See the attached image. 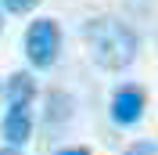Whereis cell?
Here are the masks:
<instances>
[{"instance_id": "10", "label": "cell", "mask_w": 158, "mask_h": 155, "mask_svg": "<svg viewBox=\"0 0 158 155\" xmlns=\"http://www.w3.org/2000/svg\"><path fill=\"white\" fill-rule=\"evenodd\" d=\"M0 155H22L18 148H0Z\"/></svg>"}, {"instance_id": "2", "label": "cell", "mask_w": 158, "mask_h": 155, "mask_svg": "<svg viewBox=\"0 0 158 155\" xmlns=\"http://www.w3.org/2000/svg\"><path fill=\"white\" fill-rule=\"evenodd\" d=\"M61 51V29L54 18H36L25 33V54L36 69H50Z\"/></svg>"}, {"instance_id": "9", "label": "cell", "mask_w": 158, "mask_h": 155, "mask_svg": "<svg viewBox=\"0 0 158 155\" xmlns=\"http://www.w3.org/2000/svg\"><path fill=\"white\" fill-rule=\"evenodd\" d=\"M58 155H90V148H61Z\"/></svg>"}, {"instance_id": "8", "label": "cell", "mask_w": 158, "mask_h": 155, "mask_svg": "<svg viewBox=\"0 0 158 155\" xmlns=\"http://www.w3.org/2000/svg\"><path fill=\"white\" fill-rule=\"evenodd\" d=\"M122 155H158V152H155L151 144H133V148H126Z\"/></svg>"}, {"instance_id": "4", "label": "cell", "mask_w": 158, "mask_h": 155, "mask_svg": "<svg viewBox=\"0 0 158 155\" xmlns=\"http://www.w3.org/2000/svg\"><path fill=\"white\" fill-rule=\"evenodd\" d=\"M0 134H4V141H7V148L25 144V141L32 137V116H29V108H7V116H4V123H0Z\"/></svg>"}, {"instance_id": "3", "label": "cell", "mask_w": 158, "mask_h": 155, "mask_svg": "<svg viewBox=\"0 0 158 155\" xmlns=\"http://www.w3.org/2000/svg\"><path fill=\"white\" fill-rule=\"evenodd\" d=\"M140 116H144V90L140 87L115 90V97H111V119L118 126H133Z\"/></svg>"}, {"instance_id": "6", "label": "cell", "mask_w": 158, "mask_h": 155, "mask_svg": "<svg viewBox=\"0 0 158 155\" xmlns=\"http://www.w3.org/2000/svg\"><path fill=\"white\" fill-rule=\"evenodd\" d=\"M69 116H72V97L50 94V101H47V119H50V123H58V119H69Z\"/></svg>"}, {"instance_id": "5", "label": "cell", "mask_w": 158, "mask_h": 155, "mask_svg": "<svg viewBox=\"0 0 158 155\" xmlns=\"http://www.w3.org/2000/svg\"><path fill=\"white\" fill-rule=\"evenodd\" d=\"M36 97V83L29 72H15L7 79V108H29V101Z\"/></svg>"}, {"instance_id": "7", "label": "cell", "mask_w": 158, "mask_h": 155, "mask_svg": "<svg viewBox=\"0 0 158 155\" xmlns=\"http://www.w3.org/2000/svg\"><path fill=\"white\" fill-rule=\"evenodd\" d=\"M40 0H4V7L11 11V15H25V11H32Z\"/></svg>"}, {"instance_id": "1", "label": "cell", "mask_w": 158, "mask_h": 155, "mask_svg": "<svg viewBox=\"0 0 158 155\" xmlns=\"http://www.w3.org/2000/svg\"><path fill=\"white\" fill-rule=\"evenodd\" d=\"M83 40H86L90 58L108 72L133 65L137 58V33L118 18H90L83 25Z\"/></svg>"}]
</instances>
